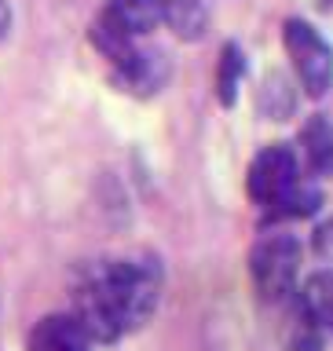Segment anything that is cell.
<instances>
[{"label":"cell","mask_w":333,"mask_h":351,"mask_svg":"<svg viewBox=\"0 0 333 351\" xmlns=\"http://www.w3.org/2000/svg\"><path fill=\"white\" fill-rule=\"evenodd\" d=\"M161 296V271L154 260L99 263L81 278L73 296V318L84 326L92 344H110L139 329L154 315Z\"/></svg>","instance_id":"obj_1"},{"label":"cell","mask_w":333,"mask_h":351,"mask_svg":"<svg viewBox=\"0 0 333 351\" xmlns=\"http://www.w3.org/2000/svg\"><path fill=\"white\" fill-rule=\"evenodd\" d=\"M253 285L264 300L282 304L297 289V274H301V241L293 234H264L249 256Z\"/></svg>","instance_id":"obj_2"},{"label":"cell","mask_w":333,"mask_h":351,"mask_svg":"<svg viewBox=\"0 0 333 351\" xmlns=\"http://www.w3.org/2000/svg\"><path fill=\"white\" fill-rule=\"evenodd\" d=\"M286 51L297 66V77L308 88V95H323L333 81V48L315 26H308L301 19L286 22Z\"/></svg>","instance_id":"obj_3"},{"label":"cell","mask_w":333,"mask_h":351,"mask_svg":"<svg viewBox=\"0 0 333 351\" xmlns=\"http://www.w3.org/2000/svg\"><path fill=\"white\" fill-rule=\"evenodd\" d=\"M301 180L297 169V154L290 147H264L249 165V197L264 208H275L286 194L293 191V183Z\"/></svg>","instance_id":"obj_4"},{"label":"cell","mask_w":333,"mask_h":351,"mask_svg":"<svg viewBox=\"0 0 333 351\" xmlns=\"http://www.w3.org/2000/svg\"><path fill=\"white\" fill-rule=\"evenodd\" d=\"M92 337L73 315H48L30 329L26 351H88Z\"/></svg>","instance_id":"obj_5"},{"label":"cell","mask_w":333,"mask_h":351,"mask_svg":"<svg viewBox=\"0 0 333 351\" xmlns=\"http://www.w3.org/2000/svg\"><path fill=\"white\" fill-rule=\"evenodd\" d=\"M161 4L165 0H106L103 15L117 29H125L128 37H139V33H150L161 22Z\"/></svg>","instance_id":"obj_6"},{"label":"cell","mask_w":333,"mask_h":351,"mask_svg":"<svg viewBox=\"0 0 333 351\" xmlns=\"http://www.w3.org/2000/svg\"><path fill=\"white\" fill-rule=\"evenodd\" d=\"M301 150L308 169L319 176H333V121L315 114L308 117V125L301 128Z\"/></svg>","instance_id":"obj_7"},{"label":"cell","mask_w":333,"mask_h":351,"mask_svg":"<svg viewBox=\"0 0 333 351\" xmlns=\"http://www.w3.org/2000/svg\"><path fill=\"white\" fill-rule=\"evenodd\" d=\"M301 311L323 333H333V267L308 274V282L301 289Z\"/></svg>","instance_id":"obj_8"},{"label":"cell","mask_w":333,"mask_h":351,"mask_svg":"<svg viewBox=\"0 0 333 351\" xmlns=\"http://www.w3.org/2000/svg\"><path fill=\"white\" fill-rule=\"evenodd\" d=\"M161 22L176 33V37L198 40L209 26V11H205L202 0H165L161 4Z\"/></svg>","instance_id":"obj_9"},{"label":"cell","mask_w":333,"mask_h":351,"mask_svg":"<svg viewBox=\"0 0 333 351\" xmlns=\"http://www.w3.org/2000/svg\"><path fill=\"white\" fill-rule=\"evenodd\" d=\"M114 77H117V84L128 88V92H154V88L161 84V77H165V66L158 62V55L136 51L125 66H117Z\"/></svg>","instance_id":"obj_10"},{"label":"cell","mask_w":333,"mask_h":351,"mask_svg":"<svg viewBox=\"0 0 333 351\" xmlns=\"http://www.w3.org/2000/svg\"><path fill=\"white\" fill-rule=\"evenodd\" d=\"M92 40H95V48L103 51L110 62H114V70H117V66H125L132 55H136V48H132V37H128L125 29H117L106 15H99V19H95Z\"/></svg>","instance_id":"obj_11"},{"label":"cell","mask_w":333,"mask_h":351,"mask_svg":"<svg viewBox=\"0 0 333 351\" xmlns=\"http://www.w3.org/2000/svg\"><path fill=\"white\" fill-rule=\"evenodd\" d=\"M242 73H246V55H242V48H238V44H224V51H220V66H216V95H220V103H224V106L235 103Z\"/></svg>","instance_id":"obj_12"},{"label":"cell","mask_w":333,"mask_h":351,"mask_svg":"<svg viewBox=\"0 0 333 351\" xmlns=\"http://www.w3.org/2000/svg\"><path fill=\"white\" fill-rule=\"evenodd\" d=\"M323 340H326L323 329H319L304 311H297L290 318V326H286V333H282V348L286 351H323Z\"/></svg>","instance_id":"obj_13"},{"label":"cell","mask_w":333,"mask_h":351,"mask_svg":"<svg viewBox=\"0 0 333 351\" xmlns=\"http://www.w3.org/2000/svg\"><path fill=\"white\" fill-rule=\"evenodd\" d=\"M319 205H323V194H319V186L304 183V180H297V183H293V191L286 194L282 202L271 208V213H275V216H312Z\"/></svg>","instance_id":"obj_14"},{"label":"cell","mask_w":333,"mask_h":351,"mask_svg":"<svg viewBox=\"0 0 333 351\" xmlns=\"http://www.w3.org/2000/svg\"><path fill=\"white\" fill-rule=\"evenodd\" d=\"M315 252L323 260H333V219H326V223L315 230Z\"/></svg>","instance_id":"obj_15"},{"label":"cell","mask_w":333,"mask_h":351,"mask_svg":"<svg viewBox=\"0 0 333 351\" xmlns=\"http://www.w3.org/2000/svg\"><path fill=\"white\" fill-rule=\"evenodd\" d=\"M11 29V8H8V0H0V37Z\"/></svg>","instance_id":"obj_16"}]
</instances>
